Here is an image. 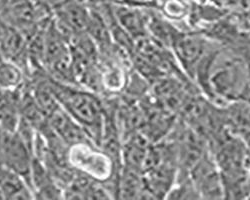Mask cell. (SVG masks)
<instances>
[{
  "label": "cell",
  "mask_w": 250,
  "mask_h": 200,
  "mask_svg": "<svg viewBox=\"0 0 250 200\" xmlns=\"http://www.w3.org/2000/svg\"><path fill=\"white\" fill-rule=\"evenodd\" d=\"M113 19L122 30L133 37H140L145 32V17L140 11L124 5L111 6Z\"/></svg>",
  "instance_id": "obj_6"
},
{
  "label": "cell",
  "mask_w": 250,
  "mask_h": 200,
  "mask_svg": "<svg viewBox=\"0 0 250 200\" xmlns=\"http://www.w3.org/2000/svg\"><path fill=\"white\" fill-rule=\"evenodd\" d=\"M176 54L187 68L195 70L208 54L204 39L197 36H183L174 40Z\"/></svg>",
  "instance_id": "obj_4"
},
{
  "label": "cell",
  "mask_w": 250,
  "mask_h": 200,
  "mask_svg": "<svg viewBox=\"0 0 250 200\" xmlns=\"http://www.w3.org/2000/svg\"><path fill=\"white\" fill-rule=\"evenodd\" d=\"M206 78L211 89L223 97L237 96L247 82L245 66L240 59L231 55L209 53L206 58Z\"/></svg>",
  "instance_id": "obj_2"
},
{
  "label": "cell",
  "mask_w": 250,
  "mask_h": 200,
  "mask_svg": "<svg viewBox=\"0 0 250 200\" xmlns=\"http://www.w3.org/2000/svg\"><path fill=\"white\" fill-rule=\"evenodd\" d=\"M4 25H2V23H1V19H0V34L2 33V31H3V29H4Z\"/></svg>",
  "instance_id": "obj_8"
},
{
  "label": "cell",
  "mask_w": 250,
  "mask_h": 200,
  "mask_svg": "<svg viewBox=\"0 0 250 200\" xmlns=\"http://www.w3.org/2000/svg\"><path fill=\"white\" fill-rule=\"evenodd\" d=\"M49 86L59 106L84 128L88 136H102L104 110L94 94L59 81L52 82Z\"/></svg>",
  "instance_id": "obj_1"
},
{
  "label": "cell",
  "mask_w": 250,
  "mask_h": 200,
  "mask_svg": "<svg viewBox=\"0 0 250 200\" xmlns=\"http://www.w3.org/2000/svg\"><path fill=\"white\" fill-rule=\"evenodd\" d=\"M191 182L199 198L224 197V188L220 171L214 158L202 155L191 167Z\"/></svg>",
  "instance_id": "obj_3"
},
{
  "label": "cell",
  "mask_w": 250,
  "mask_h": 200,
  "mask_svg": "<svg viewBox=\"0 0 250 200\" xmlns=\"http://www.w3.org/2000/svg\"><path fill=\"white\" fill-rule=\"evenodd\" d=\"M30 192V187L23 176L0 164V195L12 199L31 198Z\"/></svg>",
  "instance_id": "obj_5"
},
{
  "label": "cell",
  "mask_w": 250,
  "mask_h": 200,
  "mask_svg": "<svg viewBox=\"0 0 250 200\" xmlns=\"http://www.w3.org/2000/svg\"><path fill=\"white\" fill-rule=\"evenodd\" d=\"M249 172H250V166H249Z\"/></svg>",
  "instance_id": "obj_9"
},
{
  "label": "cell",
  "mask_w": 250,
  "mask_h": 200,
  "mask_svg": "<svg viewBox=\"0 0 250 200\" xmlns=\"http://www.w3.org/2000/svg\"><path fill=\"white\" fill-rule=\"evenodd\" d=\"M23 82V72L19 64L0 55V88L15 91Z\"/></svg>",
  "instance_id": "obj_7"
}]
</instances>
